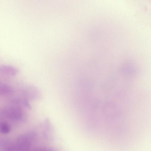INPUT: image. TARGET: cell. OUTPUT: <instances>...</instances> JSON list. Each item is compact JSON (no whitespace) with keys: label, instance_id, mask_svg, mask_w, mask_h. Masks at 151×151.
Wrapping results in <instances>:
<instances>
[{"label":"cell","instance_id":"cell-1","mask_svg":"<svg viewBox=\"0 0 151 151\" xmlns=\"http://www.w3.org/2000/svg\"><path fill=\"white\" fill-rule=\"evenodd\" d=\"M0 72L11 76L16 75L18 70L14 67L7 65H0Z\"/></svg>","mask_w":151,"mask_h":151},{"label":"cell","instance_id":"cell-2","mask_svg":"<svg viewBox=\"0 0 151 151\" xmlns=\"http://www.w3.org/2000/svg\"><path fill=\"white\" fill-rule=\"evenodd\" d=\"M48 122H45V127H43V133L44 137L47 139H51L52 137V129Z\"/></svg>","mask_w":151,"mask_h":151},{"label":"cell","instance_id":"cell-3","mask_svg":"<svg viewBox=\"0 0 151 151\" xmlns=\"http://www.w3.org/2000/svg\"><path fill=\"white\" fill-rule=\"evenodd\" d=\"M11 91V89L9 86L6 84H0V93H7Z\"/></svg>","mask_w":151,"mask_h":151},{"label":"cell","instance_id":"cell-4","mask_svg":"<svg viewBox=\"0 0 151 151\" xmlns=\"http://www.w3.org/2000/svg\"><path fill=\"white\" fill-rule=\"evenodd\" d=\"M9 126L6 123H2L0 124V130L4 133H8L9 131Z\"/></svg>","mask_w":151,"mask_h":151}]
</instances>
